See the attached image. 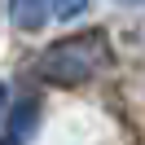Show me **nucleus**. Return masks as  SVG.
I'll return each instance as SVG.
<instances>
[{"label": "nucleus", "mask_w": 145, "mask_h": 145, "mask_svg": "<svg viewBox=\"0 0 145 145\" xmlns=\"http://www.w3.org/2000/svg\"><path fill=\"white\" fill-rule=\"evenodd\" d=\"M0 145H18V141H13V136H9V141H0Z\"/></svg>", "instance_id": "7"}, {"label": "nucleus", "mask_w": 145, "mask_h": 145, "mask_svg": "<svg viewBox=\"0 0 145 145\" xmlns=\"http://www.w3.org/2000/svg\"><path fill=\"white\" fill-rule=\"evenodd\" d=\"M53 18V5L48 0H9V22L18 31H40Z\"/></svg>", "instance_id": "2"}, {"label": "nucleus", "mask_w": 145, "mask_h": 145, "mask_svg": "<svg viewBox=\"0 0 145 145\" xmlns=\"http://www.w3.org/2000/svg\"><path fill=\"white\" fill-rule=\"evenodd\" d=\"M101 62H106V40L101 35H71L40 53V75L57 88H79L101 71Z\"/></svg>", "instance_id": "1"}, {"label": "nucleus", "mask_w": 145, "mask_h": 145, "mask_svg": "<svg viewBox=\"0 0 145 145\" xmlns=\"http://www.w3.org/2000/svg\"><path fill=\"white\" fill-rule=\"evenodd\" d=\"M5 101H9V84H0V114H5Z\"/></svg>", "instance_id": "5"}, {"label": "nucleus", "mask_w": 145, "mask_h": 145, "mask_svg": "<svg viewBox=\"0 0 145 145\" xmlns=\"http://www.w3.org/2000/svg\"><path fill=\"white\" fill-rule=\"evenodd\" d=\"M48 5H53V18L57 22H75V18L88 13V0H48Z\"/></svg>", "instance_id": "4"}, {"label": "nucleus", "mask_w": 145, "mask_h": 145, "mask_svg": "<svg viewBox=\"0 0 145 145\" xmlns=\"http://www.w3.org/2000/svg\"><path fill=\"white\" fill-rule=\"evenodd\" d=\"M119 5H145V0H119Z\"/></svg>", "instance_id": "6"}, {"label": "nucleus", "mask_w": 145, "mask_h": 145, "mask_svg": "<svg viewBox=\"0 0 145 145\" xmlns=\"http://www.w3.org/2000/svg\"><path fill=\"white\" fill-rule=\"evenodd\" d=\"M35 119H40V101H35V97L18 101V106H13V114H9V136L22 145V141L31 136V127H35Z\"/></svg>", "instance_id": "3"}]
</instances>
